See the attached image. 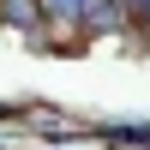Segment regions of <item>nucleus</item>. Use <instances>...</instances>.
<instances>
[{
    "label": "nucleus",
    "mask_w": 150,
    "mask_h": 150,
    "mask_svg": "<svg viewBox=\"0 0 150 150\" xmlns=\"http://www.w3.org/2000/svg\"><path fill=\"white\" fill-rule=\"evenodd\" d=\"M36 6H42L48 18H78V12L90 6V0H36Z\"/></svg>",
    "instance_id": "nucleus-1"
},
{
    "label": "nucleus",
    "mask_w": 150,
    "mask_h": 150,
    "mask_svg": "<svg viewBox=\"0 0 150 150\" xmlns=\"http://www.w3.org/2000/svg\"><path fill=\"white\" fill-rule=\"evenodd\" d=\"M6 6H12V18H18V24H24V30H30V24H36V12H30V6H36V0H6Z\"/></svg>",
    "instance_id": "nucleus-2"
}]
</instances>
